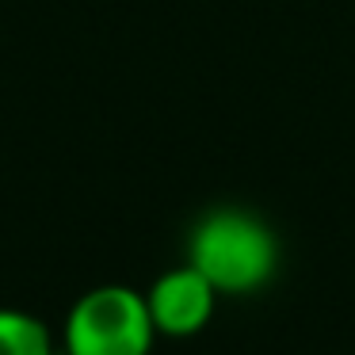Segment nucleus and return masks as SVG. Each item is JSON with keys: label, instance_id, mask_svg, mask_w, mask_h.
<instances>
[{"label": "nucleus", "instance_id": "1", "mask_svg": "<svg viewBox=\"0 0 355 355\" xmlns=\"http://www.w3.org/2000/svg\"><path fill=\"white\" fill-rule=\"evenodd\" d=\"M187 263L214 283L218 294H252L271 283L279 268V241L260 214L218 207L195 222Z\"/></svg>", "mask_w": 355, "mask_h": 355}, {"label": "nucleus", "instance_id": "3", "mask_svg": "<svg viewBox=\"0 0 355 355\" xmlns=\"http://www.w3.org/2000/svg\"><path fill=\"white\" fill-rule=\"evenodd\" d=\"M146 302H149V317L157 324V336L184 340V336H195V332H202L210 324L218 291L199 268L184 263V268L164 271L149 286Z\"/></svg>", "mask_w": 355, "mask_h": 355}, {"label": "nucleus", "instance_id": "2", "mask_svg": "<svg viewBox=\"0 0 355 355\" xmlns=\"http://www.w3.org/2000/svg\"><path fill=\"white\" fill-rule=\"evenodd\" d=\"M153 340L149 302L130 286H96L65 317V355H149Z\"/></svg>", "mask_w": 355, "mask_h": 355}, {"label": "nucleus", "instance_id": "4", "mask_svg": "<svg viewBox=\"0 0 355 355\" xmlns=\"http://www.w3.org/2000/svg\"><path fill=\"white\" fill-rule=\"evenodd\" d=\"M0 355H58L50 329L24 309H0Z\"/></svg>", "mask_w": 355, "mask_h": 355}]
</instances>
